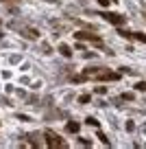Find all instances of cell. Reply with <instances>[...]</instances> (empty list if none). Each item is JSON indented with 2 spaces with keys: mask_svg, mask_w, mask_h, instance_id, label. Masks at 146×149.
I'll use <instances>...</instances> for the list:
<instances>
[{
  "mask_svg": "<svg viewBox=\"0 0 146 149\" xmlns=\"http://www.w3.org/2000/svg\"><path fill=\"white\" fill-rule=\"evenodd\" d=\"M44 136H46V145H48V147H68V143H65L59 134H55L52 130H46Z\"/></svg>",
  "mask_w": 146,
  "mask_h": 149,
  "instance_id": "cell-1",
  "label": "cell"
},
{
  "mask_svg": "<svg viewBox=\"0 0 146 149\" xmlns=\"http://www.w3.org/2000/svg\"><path fill=\"white\" fill-rule=\"evenodd\" d=\"M92 77L98 79V81H116V79H120V72H109V70H105V68H98Z\"/></svg>",
  "mask_w": 146,
  "mask_h": 149,
  "instance_id": "cell-2",
  "label": "cell"
},
{
  "mask_svg": "<svg viewBox=\"0 0 146 149\" xmlns=\"http://www.w3.org/2000/svg\"><path fill=\"white\" fill-rule=\"evenodd\" d=\"M101 15H103V20H107L109 24H116V26L127 22V15H122V13H101Z\"/></svg>",
  "mask_w": 146,
  "mask_h": 149,
  "instance_id": "cell-3",
  "label": "cell"
},
{
  "mask_svg": "<svg viewBox=\"0 0 146 149\" xmlns=\"http://www.w3.org/2000/svg\"><path fill=\"white\" fill-rule=\"evenodd\" d=\"M76 40H87V42H94V44H101V37L96 35V33H87V31H79L74 33Z\"/></svg>",
  "mask_w": 146,
  "mask_h": 149,
  "instance_id": "cell-4",
  "label": "cell"
},
{
  "mask_svg": "<svg viewBox=\"0 0 146 149\" xmlns=\"http://www.w3.org/2000/svg\"><path fill=\"white\" fill-rule=\"evenodd\" d=\"M79 130H81V125H79V123H72V121H70L68 125H65V132H70V134H76Z\"/></svg>",
  "mask_w": 146,
  "mask_h": 149,
  "instance_id": "cell-5",
  "label": "cell"
},
{
  "mask_svg": "<svg viewBox=\"0 0 146 149\" xmlns=\"http://www.w3.org/2000/svg\"><path fill=\"white\" fill-rule=\"evenodd\" d=\"M59 53H61L63 57H72V51H70L68 44H59Z\"/></svg>",
  "mask_w": 146,
  "mask_h": 149,
  "instance_id": "cell-6",
  "label": "cell"
},
{
  "mask_svg": "<svg viewBox=\"0 0 146 149\" xmlns=\"http://www.w3.org/2000/svg\"><path fill=\"white\" fill-rule=\"evenodd\" d=\"M28 138H33L28 145H44V140H41V136H39V134H31Z\"/></svg>",
  "mask_w": 146,
  "mask_h": 149,
  "instance_id": "cell-7",
  "label": "cell"
},
{
  "mask_svg": "<svg viewBox=\"0 0 146 149\" xmlns=\"http://www.w3.org/2000/svg\"><path fill=\"white\" fill-rule=\"evenodd\" d=\"M131 37H133V40H140V42L146 44V35H144V33H131Z\"/></svg>",
  "mask_w": 146,
  "mask_h": 149,
  "instance_id": "cell-8",
  "label": "cell"
},
{
  "mask_svg": "<svg viewBox=\"0 0 146 149\" xmlns=\"http://www.w3.org/2000/svg\"><path fill=\"white\" fill-rule=\"evenodd\" d=\"M90 101H92L90 94H81V97H79V103H83V105H85V103H90Z\"/></svg>",
  "mask_w": 146,
  "mask_h": 149,
  "instance_id": "cell-9",
  "label": "cell"
},
{
  "mask_svg": "<svg viewBox=\"0 0 146 149\" xmlns=\"http://www.w3.org/2000/svg\"><path fill=\"white\" fill-rule=\"evenodd\" d=\"M85 123H87V125H92V127H98V121H96V118H92V116H87Z\"/></svg>",
  "mask_w": 146,
  "mask_h": 149,
  "instance_id": "cell-10",
  "label": "cell"
},
{
  "mask_svg": "<svg viewBox=\"0 0 146 149\" xmlns=\"http://www.w3.org/2000/svg\"><path fill=\"white\" fill-rule=\"evenodd\" d=\"M135 90H140V92H146V81H140V84H135Z\"/></svg>",
  "mask_w": 146,
  "mask_h": 149,
  "instance_id": "cell-11",
  "label": "cell"
},
{
  "mask_svg": "<svg viewBox=\"0 0 146 149\" xmlns=\"http://www.w3.org/2000/svg\"><path fill=\"white\" fill-rule=\"evenodd\" d=\"M98 138H101V140H103V145H109V138H107V136H105V134H103V132H98Z\"/></svg>",
  "mask_w": 146,
  "mask_h": 149,
  "instance_id": "cell-12",
  "label": "cell"
},
{
  "mask_svg": "<svg viewBox=\"0 0 146 149\" xmlns=\"http://www.w3.org/2000/svg\"><path fill=\"white\" fill-rule=\"evenodd\" d=\"M94 92H96V94H105V92H107V88H105V86H98Z\"/></svg>",
  "mask_w": 146,
  "mask_h": 149,
  "instance_id": "cell-13",
  "label": "cell"
},
{
  "mask_svg": "<svg viewBox=\"0 0 146 149\" xmlns=\"http://www.w3.org/2000/svg\"><path fill=\"white\" fill-rule=\"evenodd\" d=\"M98 5H103V7H109V2H114V0H96Z\"/></svg>",
  "mask_w": 146,
  "mask_h": 149,
  "instance_id": "cell-14",
  "label": "cell"
},
{
  "mask_svg": "<svg viewBox=\"0 0 146 149\" xmlns=\"http://www.w3.org/2000/svg\"><path fill=\"white\" fill-rule=\"evenodd\" d=\"M118 33H120V35H122V37H131V31H124V29H120Z\"/></svg>",
  "mask_w": 146,
  "mask_h": 149,
  "instance_id": "cell-15",
  "label": "cell"
},
{
  "mask_svg": "<svg viewBox=\"0 0 146 149\" xmlns=\"http://www.w3.org/2000/svg\"><path fill=\"white\" fill-rule=\"evenodd\" d=\"M0 2H2V0H0Z\"/></svg>",
  "mask_w": 146,
  "mask_h": 149,
  "instance_id": "cell-16",
  "label": "cell"
},
{
  "mask_svg": "<svg viewBox=\"0 0 146 149\" xmlns=\"http://www.w3.org/2000/svg\"><path fill=\"white\" fill-rule=\"evenodd\" d=\"M114 2H116V0H114Z\"/></svg>",
  "mask_w": 146,
  "mask_h": 149,
  "instance_id": "cell-17",
  "label": "cell"
}]
</instances>
